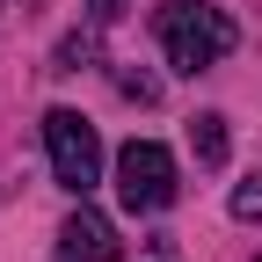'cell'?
Wrapping results in <instances>:
<instances>
[{
    "mask_svg": "<svg viewBox=\"0 0 262 262\" xmlns=\"http://www.w3.org/2000/svg\"><path fill=\"white\" fill-rule=\"evenodd\" d=\"M117 196H124V211H168L175 204V153L153 139H131L117 153Z\"/></svg>",
    "mask_w": 262,
    "mask_h": 262,
    "instance_id": "3957f363",
    "label": "cell"
},
{
    "mask_svg": "<svg viewBox=\"0 0 262 262\" xmlns=\"http://www.w3.org/2000/svg\"><path fill=\"white\" fill-rule=\"evenodd\" d=\"M117 88H124V95H139V102H153V95H160L146 73H117Z\"/></svg>",
    "mask_w": 262,
    "mask_h": 262,
    "instance_id": "ba28073f",
    "label": "cell"
},
{
    "mask_svg": "<svg viewBox=\"0 0 262 262\" xmlns=\"http://www.w3.org/2000/svg\"><path fill=\"white\" fill-rule=\"evenodd\" d=\"M233 219H241V226H262V175L233 189Z\"/></svg>",
    "mask_w": 262,
    "mask_h": 262,
    "instance_id": "8992f818",
    "label": "cell"
},
{
    "mask_svg": "<svg viewBox=\"0 0 262 262\" xmlns=\"http://www.w3.org/2000/svg\"><path fill=\"white\" fill-rule=\"evenodd\" d=\"M58 262H117V226L95 204H80L73 219L58 226Z\"/></svg>",
    "mask_w": 262,
    "mask_h": 262,
    "instance_id": "277c9868",
    "label": "cell"
},
{
    "mask_svg": "<svg viewBox=\"0 0 262 262\" xmlns=\"http://www.w3.org/2000/svg\"><path fill=\"white\" fill-rule=\"evenodd\" d=\"M255 262H262V255H255Z\"/></svg>",
    "mask_w": 262,
    "mask_h": 262,
    "instance_id": "30bf717a",
    "label": "cell"
},
{
    "mask_svg": "<svg viewBox=\"0 0 262 262\" xmlns=\"http://www.w3.org/2000/svg\"><path fill=\"white\" fill-rule=\"evenodd\" d=\"M189 146H196V160H204V168H219V160H226V117H196L189 124Z\"/></svg>",
    "mask_w": 262,
    "mask_h": 262,
    "instance_id": "5b68a950",
    "label": "cell"
},
{
    "mask_svg": "<svg viewBox=\"0 0 262 262\" xmlns=\"http://www.w3.org/2000/svg\"><path fill=\"white\" fill-rule=\"evenodd\" d=\"M44 146H51V175L73 196H88L95 182H102V139H95V124L80 110H51L44 117Z\"/></svg>",
    "mask_w": 262,
    "mask_h": 262,
    "instance_id": "7a4b0ae2",
    "label": "cell"
},
{
    "mask_svg": "<svg viewBox=\"0 0 262 262\" xmlns=\"http://www.w3.org/2000/svg\"><path fill=\"white\" fill-rule=\"evenodd\" d=\"M88 15H95V22H117V15H124V0H88Z\"/></svg>",
    "mask_w": 262,
    "mask_h": 262,
    "instance_id": "9c48e42d",
    "label": "cell"
},
{
    "mask_svg": "<svg viewBox=\"0 0 262 262\" xmlns=\"http://www.w3.org/2000/svg\"><path fill=\"white\" fill-rule=\"evenodd\" d=\"M160 51H168L175 73H211V66L241 44V29L226 8H211V0H160Z\"/></svg>",
    "mask_w": 262,
    "mask_h": 262,
    "instance_id": "6da1fadb",
    "label": "cell"
},
{
    "mask_svg": "<svg viewBox=\"0 0 262 262\" xmlns=\"http://www.w3.org/2000/svg\"><path fill=\"white\" fill-rule=\"evenodd\" d=\"M88 58H95V37L80 29V37H66V44H58V73H80Z\"/></svg>",
    "mask_w": 262,
    "mask_h": 262,
    "instance_id": "52a82bcc",
    "label": "cell"
}]
</instances>
